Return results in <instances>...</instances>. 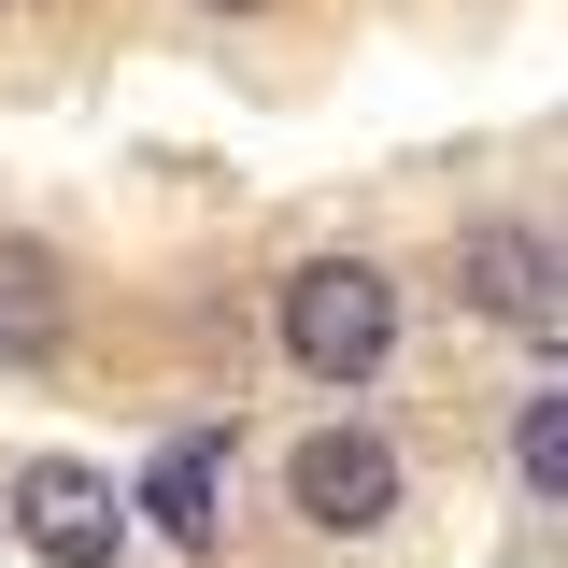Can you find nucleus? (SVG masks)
<instances>
[{"mask_svg":"<svg viewBox=\"0 0 568 568\" xmlns=\"http://www.w3.org/2000/svg\"><path fill=\"white\" fill-rule=\"evenodd\" d=\"M384 342H398V284L369 271V256H298L284 271V355L313 384H369Z\"/></svg>","mask_w":568,"mask_h":568,"instance_id":"obj_1","label":"nucleus"},{"mask_svg":"<svg viewBox=\"0 0 568 568\" xmlns=\"http://www.w3.org/2000/svg\"><path fill=\"white\" fill-rule=\"evenodd\" d=\"M213 14H242V0H213Z\"/></svg>","mask_w":568,"mask_h":568,"instance_id":"obj_8","label":"nucleus"},{"mask_svg":"<svg viewBox=\"0 0 568 568\" xmlns=\"http://www.w3.org/2000/svg\"><path fill=\"white\" fill-rule=\"evenodd\" d=\"M14 526H29V555H43V568H114V540H129V497L100 484L85 455H43V469L14 484Z\"/></svg>","mask_w":568,"mask_h":568,"instance_id":"obj_3","label":"nucleus"},{"mask_svg":"<svg viewBox=\"0 0 568 568\" xmlns=\"http://www.w3.org/2000/svg\"><path fill=\"white\" fill-rule=\"evenodd\" d=\"M284 497H298V526H327V540H369V526L398 511V455H384L369 426H313V440L284 455Z\"/></svg>","mask_w":568,"mask_h":568,"instance_id":"obj_2","label":"nucleus"},{"mask_svg":"<svg viewBox=\"0 0 568 568\" xmlns=\"http://www.w3.org/2000/svg\"><path fill=\"white\" fill-rule=\"evenodd\" d=\"M455 284H469V313H526V327H540L568 298V256L540 227H469V242H455Z\"/></svg>","mask_w":568,"mask_h":568,"instance_id":"obj_4","label":"nucleus"},{"mask_svg":"<svg viewBox=\"0 0 568 568\" xmlns=\"http://www.w3.org/2000/svg\"><path fill=\"white\" fill-rule=\"evenodd\" d=\"M511 469H526V497L568 511V384H540V398L511 413Z\"/></svg>","mask_w":568,"mask_h":568,"instance_id":"obj_7","label":"nucleus"},{"mask_svg":"<svg viewBox=\"0 0 568 568\" xmlns=\"http://www.w3.org/2000/svg\"><path fill=\"white\" fill-rule=\"evenodd\" d=\"M213 484H227V440H171V455L142 469V511H156V540H185V555H213V540H227V511H213Z\"/></svg>","mask_w":568,"mask_h":568,"instance_id":"obj_5","label":"nucleus"},{"mask_svg":"<svg viewBox=\"0 0 568 568\" xmlns=\"http://www.w3.org/2000/svg\"><path fill=\"white\" fill-rule=\"evenodd\" d=\"M58 327H71V284H58V256L0 242V355L29 369V355H58Z\"/></svg>","mask_w":568,"mask_h":568,"instance_id":"obj_6","label":"nucleus"}]
</instances>
